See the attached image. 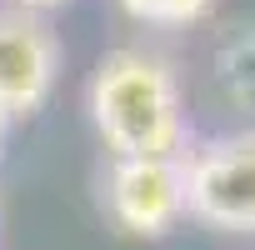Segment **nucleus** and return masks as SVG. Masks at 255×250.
<instances>
[{
	"mask_svg": "<svg viewBox=\"0 0 255 250\" xmlns=\"http://www.w3.org/2000/svg\"><path fill=\"white\" fill-rule=\"evenodd\" d=\"M90 120L95 135L115 150V160L180 155L185 145V105L165 60L145 50H110L90 80Z\"/></svg>",
	"mask_w": 255,
	"mask_h": 250,
	"instance_id": "obj_1",
	"label": "nucleus"
},
{
	"mask_svg": "<svg viewBox=\"0 0 255 250\" xmlns=\"http://www.w3.org/2000/svg\"><path fill=\"white\" fill-rule=\"evenodd\" d=\"M185 170V215L210 230H255V135H220L205 140Z\"/></svg>",
	"mask_w": 255,
	"mask_h": 250,
	"instance_id": "obj_2",
	"label": "nucleus"
},
{
	"mask_svg": "<svg viewBox=\"0 0 255 250\" xmlns=\"http://www.w3.org/2000/svg\"><path fill=\"white\" fill-rule=\"evenodd\" d=\"M105 210L125 235L160 240L185 215V170L180 155H145L115 160L105 175Z\"/></svg>",
	"mask_w": 255,
	"mask_h": 250,
	"instance_id": "obj_3",
	"label": "nucleus"
},
{
	"mask_svg": "<svg viewBox=\"0 0 255 250\" xmlns=\"http://www.w3.org/2000/svg\"><path fill=\"white\" fill-rule=\"evenodd\" d=\"M60 75V40L35 10H0V110L35 115Z\"/></svg>",
	"mask_w": 255,
	"mask_h": 250,
	"instance_id": "obj_4",
	"label": "nucleus"
},
{
	"mask_svg": "<svg viewBox=\"0 0 255 250\" xmlns=\"http://www.w3.org/2000/svg\"><path fill=\"white\" fill-rule=\"evenodd\" d=\"M125 15H135L145 25H190L200 15H210L215 0H120Z\"/></svg>",
	"mask_w": 255,
	"mask_h": 250,
	"instance_id": "obj_5",
	"label": "nucleus"
},
{
	"mask_svg": "<svg viewBox=\"0 0 255 250\" xmlns=\"http://www.w3.org/2000/svg\"><path fill=\"white\" fill-rule=\"evenodd\" d=\"M50 5H65V0H15V10H35V15L50 10Z\"/></svg>",
	"mask_w": 255,
	"mask_h": 250,
	"instance_id": "obj_6",
	"label": "nucleus"
},
{
	"mask_svg": "<svg viewBox=\"0 0 255 250\" xmlns=\"http://www.w3.org/2000/svg\"><path fill=\"white\" fill-rule=\"evenodd\" d=\"M5 125H10V115H5V110H0V135H5Z\"/></svg>",
	"mask_w": 255,
	"mask_h": 250,
	"instance_id": "obj_7",
	"label": "nucleus"
}]
</instances>
